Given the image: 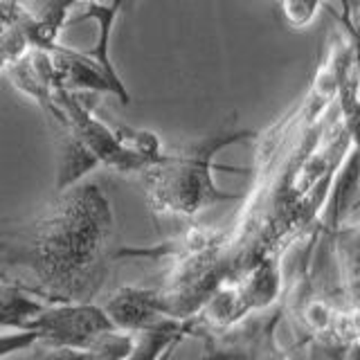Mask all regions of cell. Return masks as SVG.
Returning <instances> with one entry per match:
<instances>
[{"label": "cell", "mask_w": 360, "mask_h": 360, "mask_svg": "<svg viewBox=\"0 0 360 360\" xmlns=\"http://www.w3.org/2000/svg\"><path fill=\"white\" fill-rule=\"evenodd\" d=\"M54 84L72 93H106L117 97L124 106L131 104V95L124 82H115L97 63L88 50H72L56 41L48 48Z\"/></svg>", "instance_id": "4"}, {"label": "cell", "mask_w": 360, "mask_h": 360, "mask_svg": "<svg viewBox=\"0 0 360 360\" xmlns=\"http://www.w3.org/2000/svg\"><path fill=\"white\" fill-rule=\"evenodd\" d=\"M115 214L95 180H82L37 217L0 230V279L50 304H88L115 262Z\"/></svg>", "instance_id": "1"}, {"label": "cell", "mask_w": 360, "mask_h": 360, "mask_svg": "<svg viewBox=\"0 0 360 360\" xmlns=\"http://www.w3.org/2000/svg\"><path fill=\"white\" fill-rule=\"evenodd\" d=\"M360 205V151L349 144L342 160L338 162L331 176L318 223L324 234H333L342 223L349 221L354 210Z\"/></svg>", "instance_id": "6"}, {"label": "cell", "mask_w": 360, "mask_h": 360, "mask_svg": "<svg viewBox=\"0 0 360 360\" xmlns=\"http://www.w3.org/2000/svg\"><path fill=\"white\" fill-rule=\"evenodd\" d=\"M11 61H9V56L5 54V50L0 48V70H7V65H9Z\"/></svg>", "instance_id": "16"}, {"label": "cell", "mask_w": 360, "mask_h": 360, "mask_svg": "<svg viewBox=\"0 0 360 360\" xmlns=\"http://www.w3.org/2000/svg\"><path fill=\"white\" fill-rule=\"evenodd\" d=\"M48 304L50 302L32 295V292L22 290L20 286L0 279V326L25 331L27 324L37 318Z\"/></svg>", "instance_id": "9"}, {"label": "cell", "mask_w": 360, "mask_h": 360, "mask_svg": "<svg viewBox=\"0 0 360 360\" xmlns=\"http://www.w3.org/2000/svg\"><path fill=\"white\" fill-rule=\"evenodd\" d=\"M39 342L37 331H14V333H5L0 335V358H5L9 354H16L27 349L32 345Z\"/></svg>", "instance_id": "14"}, {"label": "cell", "mask_w": 360, "mask_h": 360, "mask_svg": "<svg viewBox=\"0 0 360 360\" xmlns=\"http://www.w3.org/2000/svg\"><path fill=\"white\" fill-rule=\"evenodd\" d=\"M183 335H185L183 322L169 318V320L160 322L158 326H153V329L135 333L133 352L124 360H158L165 354V349L169 345H174Z\"/></svg>", "instance_id": "10"}, {"label": "cell", "mask_w": 360, "mask_h": 360, "mask_svg": "<svg viewBox=\"0 0 360 360\" xmlns=\"http://www.w3.org/2000/svg\"><path fill=\"white\" fill-rule=\"evenodd\" d=\"M135 345V333L110 329L90 345L86 352H70L75 360H124Z\"/></svg>", "instance_id": "11"}, {"label": "cell", "mask_w": 360, "mask_h": 360, "mask_svg": "<svg viewBox=\"0 0 360 360\" xmlns=\"http://www.w3.org/2000/svg\"><path fill=\"white\" fill-rule=\"evenodd\" d=\"M320 7V0H281V14H284L288 25L295 30L311 25Z\"/></svg>", "instance_id": "12"}, {"label": "cell", "mask_w": 360, "mask_h": 360, "mask_svg": "<svg viewBox=\"0 0 360 360\" xmlns=\"http://www.w3.org/2000/svg\"><path fill=\"white\" fill-rule=\"evenodd\" d=\"M349 14L360 18V0H349Z\"/></svg>", "instance_id": "15"}, {"label": "cell", "mask_w": 360, "mask_h": 360, "mask_svg": "<svg viewBox=\"0 0 360 360\" xmlns=\"http://www.w3.org/2000/svg\"><path fill=\"white\" fill-rule=\"evenodd\" d=\"M101 309L108 315L115 329L129 331V333H140L146 329H153L160 322L169 320L160 300H158V288L153 286H142V284H129L117 288L112 295L101 304Z\"/></svg>", "instance_id": "5"}, {"label": "cell", "mask_w": 360, "mask_h": 360, "mask_svg": "<svg viewBox=\"0 0 360 360\" xmlns=\"http://www.w3.org/2000/svg\"><path fill=\"white\" fill-rule=\"evenodd\" d=\"M340 22L347 34V45H349V59H352V70L358 84V95H360V18L352 16L349 11H340Z\"/></svg>", "instance_id": "13"}, {"label": "cell", "mask_w": 360, "mask_h": 360, "mask_svg": "<svg viewBox=\"0 0 360 360\" xmlns=\"http://www.w3.org/2000/svg\"><path fill=\"white\" fill-rule=\"evenodd\" d=\"M333 257L347 309L360 307V219L342 223L331 234Z\"/></svg>", "instance_id": "7"}, {"label": "cell", "mask_w": 360, "mask_h": 360, "mask_svg": "<svg viewBox=\"0 0 360 360\" xmlns=\"http://www.w3.org/2000/svg\"><path fill=\"white\" fill-rule=\"evenodd\" d=\"M257 133L239 129L230 117L219 131L178 149H162L151 165L138 174L146 202L155 214L194 219L219 202L239 200L243 194L223 191L214 180V160L228 146L252 142Z\"/></svg>", "instance_id": "2"}, {"label": "cell", "mask_w": 360, "mask_h": 360, "mask_svg": "<svg viewBox=\"0 0 360 360\" xmlns=\"http://www.w3.org/2000/svg\"><path fill=\"white\" fill-rule=\"evenodd\" d=\"M56 142H59V167H56L54 189L63 191L72 187L99 167L97 158L90 153L88 146L70 131H54Z\"/></svg>", "instance_id": "8"}, {"label": "cell", "mask_w": 360, "mask_h": 360, "mask_svg": "<svg viewBox=\"0 0 360 360\" xmlns=\"http://www.w3.org/2000/svg\"><path fill=\"white\" fill-rule=\"evenodd\" d=\"M115 329L97 304H48L25 331H37L39 342L59 352H86L99 335Z\"/></svg>", "instance_id": "3"}]
</instances>
